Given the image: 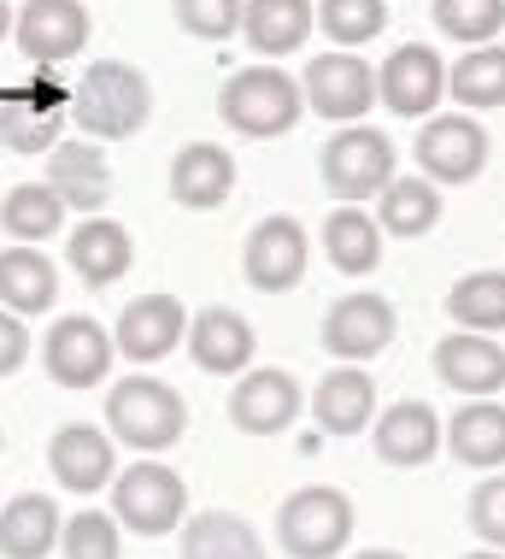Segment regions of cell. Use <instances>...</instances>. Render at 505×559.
I'll list each match as a JSON object with an SVG mask.
<instances>
[{
  "label": "cell",
  "instance_id": "cell-7",
  "mask_svg": "<svg viewBox=\"0 0 505 559\" xmlns=\"http://www.w3.org/2000/svg\"><path fill=\"white\" fill-rule=\"evenodd\" d=\"M88 36H95V19H88L83 0H24L12 12V41H19V53L36 71H53L65 59H76L88 48Z\"/></svg>",
  "mask_w": 505,
  "mask_h": 559
},
{
  "label": "cell",
  "instance_id": "cell-29",
  "mask_svg": "<svg viewBox=\"0 0 505 559\" xmlns=\"http://www.w3.org/2000/svg\"><path fill=\"white\" fill-rule=\"evenodd\" d=\"M324 253L341 277H371L382 265V224L364 206H335L324 218Z\"/></svg>",
  "mask_w": 505,
  "mask_h": 559
},
{
  "label": "cell",
  "instance_id": "cell-36",
  "mask_svg": "<svg viewBox=\"0 0 505 559\" xmlns=\"http://www.w3.org/2000/svg\"><path fill=\"white\" fill-rule=\"evenodd\" d=\"M435 29L447 41H465V48H482L505 29V0H430Z\"/></svg>",
  "mask_w": 505,
  "mask_h": 559
},
{
  "label": "cell",
  "instance_id": "cell-11",
  "mask_svg": "<svg viewBox=\"0 0 505 559\" xmlns=\"http://www.w3.org/2000/svg\"><path fill=\"white\" fill-rule=\"evenodd\" d=\"M305 265H312V236L300 230V218L288 213H270L253 224L248 248H241V271H248V283L258 295H288L300 289Z\"/></svg>",
  "mask_w": 505,
  "mask_h": 559
},
{
  "label": "cell",
  "instance_id": "cell-1",
  "mask_svg": "<svg viewBox=\"0 0 505 559\" xmlns=\"http://www.w3.org/2000/svg\"><path fill=\"white\" fill-rule=\"evenodd\" d=\"M71 124L88 142H130L147 130L153 118V83L147 71H135L130 59H95L83 71V83L71 88Z\"/></svg>",
  "mask_w": 505,
  "mask_h": 559
},
{
  "label": "cell",
  "instance_id": "cell-38",
  "mask_svg": "<svg viewBox=\"0 0 505 559\" xmlns=\"http://www.w3.org/2000/svg\"><path fill=\"white\" fill-rule=\"evenodd\" d=\"M177 24L201 41H229L241 29V0H171Z\"/></svg>",
  "mask_w": 505,
  "mask_h": 559
},
{
  "label": "cell",
  "instance_id": "cell-9",
  "mask_svg": "<svg viewBox=\"0 0 505 559\" xmlns=\"http://www.w3.org/2000/svg\"><path fill=\"white\" fill-rule=\"evenodd\" d=\"M300 95H305V112L329 118V124H359L376 107V71L353 48L317 53L300 78Z\"/></svg>",
  "mask_w": 505,
  "mask_h": 559
},
{
  "label": "cell",
  "instance_id": "cell-4",
  "mask_svg": "<svg viewBox=\"0 0 505 559\" xmlns=\"http://www.w3.org/2000/svg\"><path fill=\"white\" fill-rule=\"evenodd\" d=\"M106 489H112V519L135 536H171L189 519V483L153 453H142L135 465H118V477Z\"/></svg>",
  "mask_w": 505,
  "mask_h": 559
},
{
  "label": "cell",
  "instance_id": "cell-44",
  "mask_svg": "<svg viewBox=\"0 0 505 559\" xmlns=\"http://www.w3.org/2000/svg\"><path fill=\"white\" fill-rule=\"evenodd\" d=\"M0 448H7V436H0Z\"/></svg>",
  "mask_w": 505,
  "mask_h": 559
},
{
  "label": "cell",
  "instance_id": "cell-20",
  "mask_svg": "<svg viewBox=\"0 0 505 559\" xmlns=\"http://www.w3.org/2000/svg\"><path fill=\"white\" fill-rule=\"evenodd\" d=\"M371 442H376L382 465L418 472V465H430L435 448H441V418H435L430 401H394V406H382V418H371Z\"/></svg>",
  "mask_w": 505,
  "mask_h": 559
},
{
  "label": "cell",
  "instance_id": "cell-39",
  "mask_svg": "<svg viewBox=\"0 0 505 559\" xmlns=\"http://www.w3.org/2000/svg\"><path fill=\"white\" fill-rule=\"evenodd\" d=\"M470 531H477L488 548H505V472L477 483V495H470Z\"/></svg>",
  "mask_w": 505,
  "mask_h": 559
},
{
  "label": "cell",
  "instance_id": "cell-32",
  "mask_svg": "<svg viewBox=\"0 0 505 559\" xmlns=\"http://www.w3.org/2000/svg\"><path fill=\"white\" fill-rule=\"evenodd\" d=\"M0 224H7L12 241H48L65 230V201L48 189V183H12L7 201H0Z\"/></svg>",
  "mask_w": 505,
  "mask_h": 559
},
{
  "label": "cell",
  "instance_id": "cell-30",
  "mask_svg": "<svg viewBox=\"0 0 505 559\" xmlns=\"http://www.w3.org/2000/svg\"><path fill=\"white\" fill-rule=\"evenodd\" d=\"M182 559H265V542L236 512H194L182 519Z\"/></svg>",
  "mask_w": 505,
  "mask_h": 559
},
{
  "label": "cell",
  "instance_id": "cell-23",
  "mask_svg": "<svg viewBox=\"0 0 505 559\" xmlns=\"http://www.w3.org/2000/svg\"><path fill=\"white\" fill-rule=\"evenodd\" d=\"M189 354H194V366H201L206 377H241L253 366V324L241 319V312H229V307H206V312H194L189 319Z\"/></svg>",
  "mask_w": 505,
  "mask_h": 559
},
{
  "label": "cell",
  "instance_id": "cell-16",
  "mask_svg": "<svg viewBox=\"0 0 505 559\" xmlns=\"http://www.w3.org/2000/svg\"><path fill=\"white\" fill-rule=\"evenodd\" d=\"M48 472L59 489L71 495H100L106 483L118 477V453H112V436H106L100 425H59L53 442H48Z\"/></svg>",
  "mask_w": 505,
  "mask_h": 559
},
{
  "label": "cell",
  "instance_id": "cell-14",
  "mask_svg": "<svg viewBox=\"0 0 505 559\" xmlns=\"http://www.w3.org/2000/svg\"><path fill=\"white\" fill-rule=\"evenodd\" d=\"M182 336H189V307L177 295H135L112 324V347L130 359V366H159L171 359Z\"/></svg>",
  "mask_w": 505,
  "mask_h": 559
},
{
  "label": "cell",
  "instance_id": "cell-13",
  "mask_svg": "<svg viewBox=\"0 0 505 559\" xmlns=\"http://www.w3.org/2000/svg\"><path fill=\"white\" fill-rule=\"evenodd\" d=\"M394 330H400V312H394V300L376 295V289H353L324 312V347L335 359H347V366L376 359L382 347L394 342Z\"/></svg>",
  "mask_w": 505,
  "mask_h": 559
},
{
  "label": "cell",
  "instance_id": "cell-6",
  "mask_svg": "<svg viewBox=\"0 0 505 559\" xmlns=\"http://www.w3.org/2000/svg\"><path fill=\"white\" fill-rule=\"evenodd\" d=\"M324 183L341 206H359L394 183V142L371 124H347L324 142Z\"/></svg>",
  "mask_w": 505,
  "mask_h": 559
},
{
  "label": "cell",
  "instance_id": "cell-26",
  "mask_svg": "<svg viewBox=\"0 0 505 559\" xmlns=\"http://www.w3.org/2000/svg\"><path fill=\"white\" fill-rule=\"evenodd\" d=\"M312 418L324 436H359L376 418V383L364 366H335L312 395Z\"/></svg>",
  "mask_w": 505,
  "mask_h": 559
},
{
  "label": "cell",
  "instance_id": "cell-15",
  "mask_svg": "<svg viewBox=\"0 0 505 559\" xmlns=\"http://www.w3.org/2000/svg\"><path fill=\"white\" fill-rule=\"evenodd\" d=\"M441 95H447V66H441L435 48H423V41H406V48H394L382 59L376 71V100L388 112L400 118H430L441 107Z\"/></svg>",
  "mask_w": 505,
  "mask_h": 559
},
{
  "label": "cell",
  "instance_id": "cell-3",
  "mask_svg": "<svg viewBox=\"0 0 505 559\" xmlns=\"http://www.w3.org/2000/svg\"><path fill=\"white\" fill-rule=\"evenodd\" d=\"M300 112H305L300 83L288 78L282 66H270V59L236 71L218 95V118L241 135V142H277V135H288L300 124Z\"/></svg>",
  "mask_w": 505,
  "mask_h": 559
},
{
  "label": "cell",
  "instance_id": "cell-8",
  "mask_svg": "<svg viewBox=\"0 0 505 559\" xmlns=\"http://www.w3.org/2000/svg\"><path fill=\"white\" fill-rule=\"evenodd\" d=\"M112 359H118L112 330L100 319H88V312H65L41 336V366H48L59 389H100L112 377Z\"/></svg>",
  "mask_w": 505,
  "mask_h": 559
},
{
  "label": "cell",
  "instance_id": "cell-12",
  "mask_svg": "<svg viewBox=\"0 0 505 559\" xmlns=\"http://www.w3.org/2000/svg\"><path fill=\"white\" fill-rule=\"evenodd\" d=\"M411 154H418L430 183H470L488 165V130L470 112H430Z\"/></svg>",
  "mask_w": 505,
  "mask_h": 559
},
{
  "label": "cell",
  "instance_id": "cell-10",
  "mask_svg": "<svg viewBox=\"0 0 505 559\" xmlns=\"http://www.w3.org/2000/svg\"><path fill=\"white\" fill-rule=\"evenodd\" d=\"M65 107H71V88L53 71H41L24 88H7L0 95V142L12 154H48L59 135H65V118H71Z\"/></svg>",
  "mask_w": 505,
  "mask_h": 559
},
{
  "label": "cell",
  "instance_id": "cell-33",
  "mask_svg": "<svg viewBox=\"0 0 505 559\" xmlns=\"http://www.w3.org/2000/svg\"><path fill=\"white\" fill-rule=\"evenodd\" d=\"M382 230L388 236H430L441 224V189L430 177H394L382 189Z\"/></svg>",
  "mask_w": 505,
  "mask_h": 559
},
{
  "label": "cell",
  "instance_id": "cell-21",
  "mask_svg": "<svg viewBox=\"0 0 505 559\" xmlns=\"http://www.w3.org/2000/svg\"><path fill=\"white\" fill-rule=\"evenodd\" d=\"M65 265L88 283V289H112V283H124V277H130V265H135V241H130V230H124L118 218L88 213V218L65 236Z\"/></svg>",
  "mask_w": 505,
  "mask_h": 559
},
{
  "label": "cell",
  "instance_id": "cell-5",
  "mask_svg": "<svg viewBox=\"0 0 505 559\" xmlns=\"http://www.w3.org/2000/svg\"><path fill=\"white\" fill-rule=\"evenodd\" d=\"M353 501L329 483H305L277 507V542L288 559H335L353 542Z\"/></svg>",
  "mask_w": 505,
  "mask_h": 559
},
{
  "label": "cell",
  "instance_id": "cell-43",
  "mask_svg": "<svg viewBox=\"0 0 505 559\" xmlns=\"http://www.w3.org/2000/svg\"><path fill=\"white\" fill-rule=\"evenodd\" d=\"M465 559H505V548H477V554H465Z\"/></svg>",
  "mask_w": 505,
  "mask_h": 559
},
{
  "label": "cell",
  "instance_id": "cell-17",
  "mask_svg": "<svg viewBox=\"0 0 505 559\" xmlns=\"http://www.w3.org/2000/svg\"><path fill=\"white\" fill-rule=\"evenodd\" d=\"M59 201H65V213H100L106 206V194H112V159H106V147L100 142H59L48 147V177H41Z\"/></svg>",
  "mask_w": 505,
  "mask_h": 559
},
{
  "label": "cell",
  "instance_id": "cell-25",
  "mask_svg": "<svg viewBox=\"0 0 505 559\" xmlns=\"http://www.w3.org/2000/svg\"><path fill=\"white\" fill-rule=\"evenodd\" d=\"M317 12L312 0H241V36L258 59H282L312 41Z\"/></svg>",
  "mask_w": 505,
  "mask_h": 559
},
{
  "label": "cell",
  "instance_id": "cell-24",
  "mask_svg": "<svg viewBox=\"0 0 505 559\" xmlns=\"http://www.w3.org/2000/svg\"><path fill=\"white\" fill-rule=\"evenodd\" d=\"M53 295H59V265L36 241H7L0 248V307L19 312V319H41V312H53Z\"/></svg>",
  "mask_w": 505,
  "mask_h": 559
},
{
  "label": "cell",
  "instance_id": "cell-42",
  "mask_svg": "<svg viewBox=\"0 0 505 559\" xmlns=\"http://www.w3.org/2000/svg\"><path fill=\"white\" fill-rule=\"evenodd\" d=\"M7 29H12V7L0 0V41H7Z\"/></svg>",
  "mask_w": 505,
  "mask_h": 559
},
{
  "label": "cell",
  "instance_id": "cell-34",
  "mask_svg": "<svg viewBox=\"0 0 505 559\" xmlns=\"http://www.w3.org/2000/svg\"><path fill=\"white\" fill-rule=\"evenodd\" d=\"M447 312L458 330H482V336L505 330V271H470V277H458L447 289Z\"/></svg>",
  "mask_w": 505,
  "mask_h": 559
},
{
  "label": "cell",
  "instance_id": "cell-35",
  "mask_svg": "<svg viewBox=\"0 0 505 559\" xmlns=\"http://www.w3.org/2000/svg\"><path fill=\"white\" fill-rule=\"evenodd\" d=\"M329 48H364L388 29V0H312Z\"/></svg>",
  "mask_w": 505,
  "mask_h": 559
},
{
  "label": "cell",
  "instance_id": "cell-27",
  "mask_svg": "<svg viewBox=\"0 0 505 559\" xmlns=\"http://www.w3.org/2000/svg\"><path fill=\"white\" fill-rule=\"evenodd\" d=\"M441 430H447L453 460L470 465V472H500V465H505V406L494 395H488V401H465Z\"/></svg>",
  "mask_w": 505,
  "mask_h": 559
},
{
  "label": "cell",
  "instance_id": "cell-28",
  "mask_svg": "<svg viewBox=\"0 0 505 559\" xmlns=\"http://www.w3.org/2000/svg\"><path fill=\"white\" fill-rule=\"evenodd\" d=\"M59 524H65V512L53 507V495H12L0 507V559H48Z\"/></svg>",
  "mask_w": 505,
  "mask_h": 559
},
{
  "label": "cell",
  "instance_id": "cell-31",
  "mask_svg": "<svg viewBox=\"0 0 505 559\" xmlns=\"http://www.w3.org/2000/svg\"><path fill=\"white\" fill-rule=\"evenodd\" d=\"M447 95H453L465 112H494V107H505V48H494V41L470 48V53L447 71Z\"/></svg>",
  "mask_w": 505,
  "mask_h": 559
},
{
  "label": "cell",
  "instance_id": "cell-2",
  "mask_svg": "<svg viewBox=\"0 0 505 559\" xmlns=\"http://www.w3.org/2000/svg\"><path fill=\"white\" fill-rule=\"evenodd\" d=\"M189 430V401L159 377H118L106 389V436L135 453H165Z\"/></svg>",
  "mask_w": 505,
  "mask_h": 559
},
{
  "label": "cell",
  "instance_id": "cell-18",
  "mask_svg": "<svg viewBox=\"0 0 505 559\" xmlns=\"http://www.w3.org/2000/svg\"><path fill=\"white\" fill-rule=\"evenodd\" d=\"M435 377L465 401H488L505 389V347L482 330H453L435 342Z\"/></svg>",
  "mask_w": 505,
  "mask_h": 559
},
{
  "label": "cell",
  "instance_id": "cell-37",
  "mask_svg": "<svg viewBox=\"0 0 505 559\" xmlns=\"http://www.w3.org/2000/svg\"><path fill=\"white\" fill-rule=\"evenodd\" d=\"M59 554L65 559H124V536H118V519L112 512H65L59 524Z\"/></svg>",
  "mask_w": 505,
  "mask_h": 559
},
{
  "label": "cell",
  "instance_id": "cell-19",
  "mask_svg": "<svg viewBox=\"0 0 505 559\" xmlns=\"http://www.w3.org/2000/svg\"><path fill=\"white\" fill-rule=\"evenodd\" d=\"M229 418L241 436H282L300 418V383L277 366H258L229 389Z\"/></svg>",
  "mask_w": 505,
  "mask_h": 559
},
{
  "label": "cell",
  "instance_id": "cell-22",
  "mask_svg": "<svg viewBox=\"0 0 505 559\" xmlns=\"http://www.w3.org/2000/svg\"><path fill=\"white\" fill-rule=\"evenodd\" d=\"M236 194V154L218 142H189L171 159V201L189 213H218Z\"/></svg>",
  "mask_w": 505,
  "mask_h": 559
},
{
  "label": "cell",
  "instance_id": "cell-40",
  "mask_svg": "<svg viewBox=\"0 0 505 559\" xmlns=\"http://www.w3.org/2000/svg\"><path fill=\"white\" fill-rule=\"evenodd\" d=\"M29 359V324L19 319V312L0 307V377H12Z\"/></svg>",
  "mask_w": 505,
  "mask_h": 559
},
{
  "label": "cell",
  "instance_id": "cell-41",
  "mask_svg": "<svg viewBox=\"0 0 505 559\" xmlns=\"http://www.w3.org/2000/svg\"><path fill=\"white\" fill-rule=\"evenodd\" d=\"M353 559H406V554H394V548H364V554H353Z\"/></svg>",
  "mask_w": 505,
  "mask_h": 559
}]
</instances>
